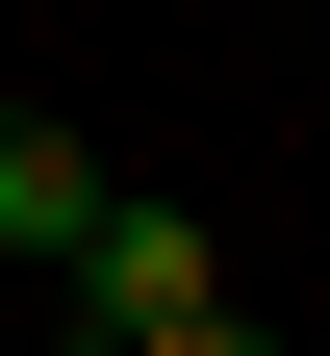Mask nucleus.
Segmentation results:
<instances>
[{
  "mask_svg": "<svg viewBox=\"0 0 330 356\" xmlns=\"http://www.w3.org/2000/svg\"><path fill=\"white\" fill-rule=\"evenodd\" d=\"M76 331H127V356H153V331H229L204 204H127V178H102V229H76Z\"/></svg>",
  "mask_w": 330,
  "mask_h": 356,
  "instance_id": "obj_1",
  "label": "nucleus"
},
{
  "mask_svg": "<svg viewBox=\"0 0 330 356\" xmlns=\"http://www.w3.org/2000/svg\"><path fill=\"white\" fill-rule=\"evenodd\" d=\"M76 229H102V153H76L51 102H0V254H51V280H76Z\"/></svg>",
  "mask_w": 330,
  "mask_h": 356,
  "instance_id": "obj_2",
  "label": "nucleus"
},
{
  "mask_svg": "<svg viewBox=\"0 0 330 356\" xmlns=\"http://www.w3.org/2000/svg\"><path fill=\"white\" fill-rule=\"evenodd\" d=\"M76 356H127V331H76ZM153 356H279V331H153Z\"/></svg>",
  "mask_w": 330,
  "mask_h": 356,
  "instance_id": "obj_3",
  "label": "nucleus"
}]
</instances>
